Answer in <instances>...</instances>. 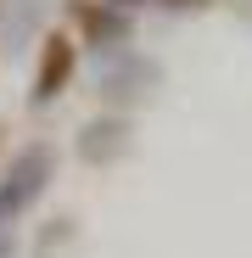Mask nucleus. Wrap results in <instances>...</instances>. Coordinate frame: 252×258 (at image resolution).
Returning <instances> with one entry per match:
<instances>
[{"label":"nucleus","mask_w":252,"mask_h":258,"mask_svg":"<svg viewBox=\"0 0 252 258\" xmlns=\"http://www.w3.org/2000/svg\"><path fill=\"white\" fill-rule=\"evenodd\" d=\"M45 180H51V152H45V146H28V152L12 163V174L0 180V225H12L17 213L45 191Z\"/></svg>","instance_id":"f257e3e1"},{"label":"nucleus","mask_w":252,"mask_h":258,"mask_svg":"<svg viewBox=\"0 0 252 258\" xmlns=\"http://www.w3.org/2000/svg\"><path fill=\"white\" fill-rule=\"evenodd\" d=\"M67 79H73V45H67V39H51L45 62H39V73H34V107H51Z\"/></svg>","instance_id":"f03ea898"},{"label":"nucleus","mask_w":252,"mask_h":258,"mask_svg":"<svg viewBox=\"0 0 252 258\" xmlns=\"http://www.w3.org/2000/svg\"><path fill=\"white\" fill-rule=\"evenodd\" d=\"M123 146V123H90L84 129V157H112Z\"/></svg>","instance_id":"7ed1b4c3"},{"label":"nucleus","mask_w":252,"mask_h":258,"mask_svg":"<svg viewBox=\"0 0 252 258\" xmlns=\"http://www.w3.org/2000/svg\"><path fill=\"white\" fill-rule=\"evenodd\" d=\"M84 23H90V34H101V39H123V34H129V23H123V17H107V12H84Z\"/></svg>","instance_id":"20e7f679"},{"label":"nucleus","mask_w":252,"mask_h":258,"mask_svg":"<svg viewBox=\"0 0 252 258\" xmlns=\"http://www.w3.org/2000/svg\"><path fill=\"white\" fill-rule=\"evenodd\" d=\"M112 6H140V0H112Z\"/></svg>","instance_id":"39448f33"},{"label":"nucleus","mask_w":252,"mask_h":258,"mask_svg":"<svg viewBox=\"0 0 252 258\" xmlns=\"http://www.w3.org/2000/svg\"><path fill=\"white\" fill-rule=\"evenodd\" d=\"M0 258H6V241H0Z\"/></svg>","instance_id":"423d86ee"}]
</instances>
